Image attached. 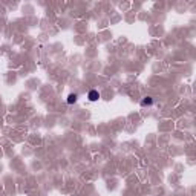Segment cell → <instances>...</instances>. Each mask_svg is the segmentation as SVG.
Returning <instances> with one entry per match:
<instances>
[{
    "instance_id": "6da1fadb",
    "label": "cell",
    "mask_w": 196,
    "mask_h": 196,
    "mask_svg": "<svg viewBox=\"0 0 196 196\" xmlns=\"http://www.w3.org/2000/svg\"><path fill=\"white\" fill-rule=\"evenodd\" d=\"M87 98H89V101H97L100 98V92H98V90H95V89H92L87 94Z\"/></svg>"
},
{
    "instance_id": "7a4b0ae2",
    "label": "cell",
    "mask_w": 196,
    "mask_h": 196,
    "mask_svg": "<svg viewBox=\"0 0 196 196\" xmlns=\"http://www.w3.org/2000/svg\"><path fill=\"white\" fill-rule=\"evenodd\" d=\"M152 104H153V100L150 97H147V98H144L141 101V106H152Z\"/></svg>"
},
{
    "instance_id": "3957f363",
    "label": "cell",
    "mask_w": 196,
    "mask_h": 196,
    "mask_svg": "<svg viewBox=\"0 0 196 196\" xmlns=\"http://www.w3.org/2000/svg\"><path fill=\"white\" fill-rule=\"evenodd\" d=\"M77 98H78V97H77V94H71V95L68 97V100H66V101H68V104H74V103L77 101Z\"/></svg>"
}]
</instances>
